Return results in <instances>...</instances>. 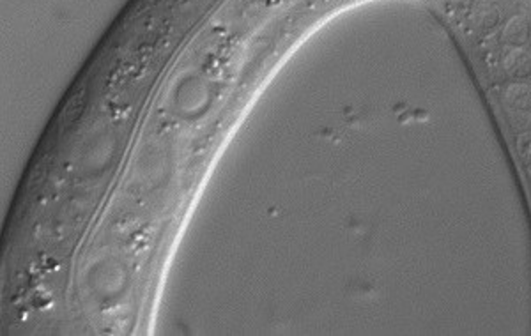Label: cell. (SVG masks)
Returning a JSON list of instances; mask_svg holds the SVG:
<instances>
[{
    "mask_svg": "<svg viewBox=\"0 0 531 336\" xmlns=\"http://www.w3.org/2000/svg\"><path fill=\"white\" fill-rule=\"evenodd\" d=\"M85 105H87V92H85V89H82L80 92L71 96L70 100H68V103H66L64 110H62V126H73L78 119L82 117V114H84Z\"/></svg>",
    "mask_w": 531,
    "mask_h": 336,
    "instance_id": "6da1fadb",
    "label": "cell"
}]
</instances>
